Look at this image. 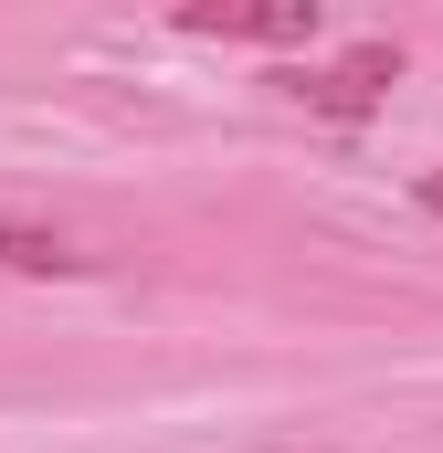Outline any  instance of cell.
<instances>
[{"label":"cell","instance_id":"obj_1","mask_svg":"<svg viewBox=\"0 0 443 453\" xmlns=\"http://www.w3.org/2000/svg\"><path fill=\"white\" fill-rule=\"evenodd\" d=\"M401 85V42H348L328 64H285L275 74V96L307 116H328V127H359V116H380V96Z\"/></svg>","mask_w":443,"mask_h":453},{"label":"cell","instance_id":"obj_2","mask_svg":"<svg viewBox=\"0 0 443 453\" xmlns=\"http://www.w3.org/2000/svg\"><path fill=\"white\" fill-rule=\"evenodd\" d=\"M180 32L201 42H275V53H317L328 42V11L317 0H190Z\"/></svg>","mask_w":443,"mask_h":453},{"label":"cell","instance_id":"obj_3","mask_svg":"<svg viewBox=\"0 0 443 453\" xmlns=\"http://www.w3.org/2000/svg\"><path fill=\"white\" fill-rule=\"evenodd\" d=\"M0 274H85V253L43 222H0Z\"/></svg>","mask_w":443,"mask_h":453},{"label":"cell","instance_id":"obj_4","mask_svg":"<svg viewBox=\"0 0 443 453\" xmlns=\"http://www.w3.org/2000/svg\"><path fill=\"white\" fill-rule=\"evenodd\" d=\"M423 211H433V222H443V169H433V180H423Z\"/></svg>","mask_w":443,"mask_h":453}]
</instances>
